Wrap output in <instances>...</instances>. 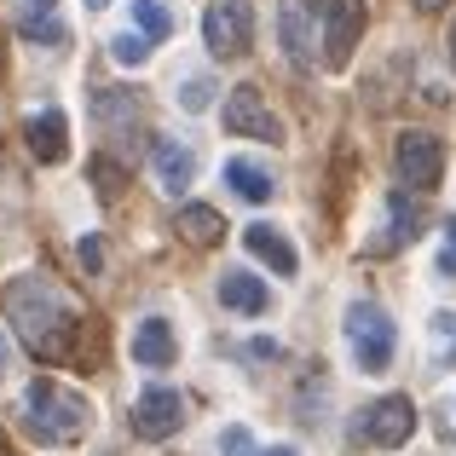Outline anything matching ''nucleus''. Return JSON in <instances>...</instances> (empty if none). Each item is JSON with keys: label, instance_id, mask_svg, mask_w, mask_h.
I'll return each mask as SVG.
<instances>
[{"label": "nucleus", "instance_id": "1", "mask_svg": "<svg viewBox=\"0 0 456 456\" xmlns=\"http://www.w3.org/2000/svg\"><path fill=\"white\" fill-rule=\"evenodd\" d=\"M6 318H12V330L23 335V341L35 346L41 358H69V346H76V306L64 301V295L53 289V283L41 278V272H23V278H12L6 283Z\"/></svg>", "mask_w": 456, "mask_h": 456}, {"label": "nucleus", "instance_id": "2", "mask_svg": "<svg viewBox=\"0 0 456 456\" xmlns=\"http://www.w3.org/2000/svg\"><path fill=\"white\" fill-rule=\"evenodd\" d=\"M23 428H29L35 445H76V439L93 428V404L81 399L76 387L41 376V381L23 387Z\"/></svg>", "mask_w": 456, "mask_h": 456}, {"label": "nucleus", "instance_id": "3", "mask_svg": "<svg viewBox=\"0 0 456 456\" xmlns=\"http://www.w3.org/2000/svg\"><path fill=\"white\" fill-rule=\"evenodd\" d=\"M341 335H346V346H353V358H358V370H364V376H381V370L393 364L399 330H393V318L376 301H353V306H346Z\"/></svg>", "mask_w": 456, "mask_h": 456}, {"label": "nucleus", "instance_id": "4", "mask_svg": "<svg viewBox=\"0 0 456 456\" xmlns=\"http://www.w3.org/2000/svg\"><path fill=\"white\" fill-rule=\"evenodd\" d=\"M306 12L318 18V41H323V64L346 69L358 53V35H364V0H306Z\"/></svg>", "mask_w": 456, "mask_h": 456}, {"label": "nucleus", "instance_id": "5", "mask_svg": "<svg viewBox=\"0 0 456 456\" xmlns=\"http://www.w3.org/2000/svg\"><path fill=\"white\" fill-rule=\"evenodd\" d=\"M353 445H370V451H399L404 439L416 434V404L404 399V393H387V399L364 404V411L353 416Z\"/></svg>", "mask_w": 456, "mask_h": 456}, {"label": "nucleus", "instance_id": "6", "mask_svg": "<svg viewBox=\"0 0 456 456\" xmlns=\"http://www.w3.org/2000/svg\"><path fill=\"white\" fill-rule=\"evenodd\" d=\"M202 41H208V53L220 58V64L243 58L248 46H255V6H248V0H214V6L202 12Z\"/></svg>", "mask_w": 456, "mask_h": 456}, {"label": "nucleus", "instance_id": "7", "mask_svg": "<svg viewBox=\"0 0 456 456\" xmlns=\"http://www.w3.org/2000/svg\"><path fill=\"white\" fill-rule=\"evenodd\" d=\"M393 167H399V179L411 191H434L439 174H445V145L434 134H422V127H404L399 145H393Z\"/></svg>", "mask_w": 456, "mask_h": 456}, {"label": "nucleus", "instance_id": "8", "mask_svg": "<svg viewBox=\"0 0 456 456\" xmlns=\"http://www.w3.org/2000/svg\"><path fill=\"white\" fill-rule=\"evenodd\" d=\"M220 122H225V134H237V139H266V145H283L278 110H272V104L260 99L255 87H232V99H225V110H220Z\"/></svg>", "mask_w": 456, "mask_h": 456}, {"label": "nucleus", "instance_id": "9", "mask_svg": "<svg viewBox=\"0 0 456 456\" xmlns=\"http://www.w3.org/2000/svg\"><path fill=\"white\" fill-rule=\"evenodd\" d=\"M185 422V399L174 387H145L134 399V434L139 439H174Z\"/></svg>", "mask_w": 456, "mask_h": 456}, {"label": "nucleus", "instance_id": "10", "mask_svg": "<svg viewBox=\"0 0 456 456\" xmlns=\"http://www.w3.org/2000/svg\"><path fill=\"white\" fill-rule=\"evenodd\" d=\"M151 179L167 191V197L191 191V179H197V151L179 145V139H156L151 145Z\"/></svg>", "mask_w": 456, "mask_h": 456}, {"label": "nucleus", "instance_id": "11", "mask_svg": "<svg viewBox=\"0 0 456 456\" xmlns=\"http://www.w3.org/2000/svg\"><path fill=\"white\" fill-rule=\"evenodd\" d=\"M422 237V202H411L404 191H393L387 197V232L381 237H370V255H393V248H404V243H416Z\"/></svg>", "mask_w": 456, "mask_h": 456}, {"label": "nucleus", "instance_id": "12", "mask_svg": "<svg viewBox=\"0 0 456 456\" xmlns=\"http://www.w3.org/2000/svg\"><path fill=\"white\" fill-rule=\"evenodd\" d=\"M23 145H29L35 162H64L69 156V122H64V110H41V116H29L23 122Z\"/></svg>", "mask_w": 456, "mask_h": 456}, {"label": "nucleus", "instance_id": "13", "mask_svg": "<svg viewBox=\"0 0 456 456\" xmlns=\"http://www.w3.org/2000/svg\"><path fill=\"white\" fill-rule=\"evenodd\" d=\"M306 0H283L278 12V35H283V53H289V64L301 69V76H312V64H318V53H312V29H306Z\"/></svg>", "mask_w": 456, "mask_h": 456}, {"label": "nucleus", "instance_id": "14", "mask_svg": "<svg viewBox=\"0 0 456 456\" xmlns=\"http://www.w3.org/2000/svg\"><path fill=\"white\" fill-rule=\"evenodd\" d=\"M243 243H248V255L266 260V266L278 272V278H295V272H301V255H295V243L278 232V225H248Z\"/></svg>", "mask_w": 456, "mask_h": 456}, {"label": "nucleus", "instance_id": "15", "mask_svg": "<svg viewBox=\"0 0 456 456\" xmlns=\"http://www.w3.org/2000/svg\"><path fill=\"white\" fill-rule=\"evenodd\" d=\"M179 358V341H174V323L167 318H145L134 330V364H145V370H162V364H174Z\"/></svg>", "mask_w": 456, "mask_h": 456}, {"label": "nucleus", "instance_id": "16", "mask_svg": "<svg viewBox=\"0 0 456 456\" xmlns=\"http://www.w3.org/2000/svg\"><path fill=\"white\" fill-rule=\"evenodd\" d=\"M174 232L185 237L191 248H214L225 237V220H220V208H208V202H185V208L174 214Z\"/></svg>", "mask_w": 456, "mask_h": 456}, {"label": "nucleus", "instance_id": "17", "mask_svg": "<svg viewBox=\"0 0 456 456\" xmlns=\"http://www.w3.org/2000/svg\"><path fill=\"white\" fill-rule=\"evenodd\" d=\"M225 179H232V191L243 202H272V191H278V179L260 162H248V156H232V162H225Z\"/></svg>", "mask_w": 456, "mask_h": 456}, {"label": "nucleus", "instance_id": "18", "mask_svg": "<svg viewBox=\"0 0 456 456\" xmlns=\"http://www.w3.org/2000/svg\"><path fill=\"white\" fill-rule=\"evenodd\" d=\"M220 306L232 312H266V283L255 272H225L220 278Z\"/></svg>", "mask_w": 456, "mask_h": 456}, {"label": "nucleus", "instance_id": "19", "mask_svg": "<svg viewBox=\"0 0 456 456\" xmlns=\"http://www.w3.org/2000/svg\"><path fill=\"white\" fill-rule=\"evenodd\" d=\"M134 23H139V35H151V41H162V35H174V12L162 6V0H134Z\"/></svg>", "mask_w": 456, "mask_h": 456}, {"label": "nucleus", "instance_id": "20", "mask_svg": "<svg viewBox=\"0 0 456 456\" xmlns=\"http://www.w3.org/2000/svg\"><path fill=\"white\" fill-rule=\"evenodd\" d=\"M220 451H225V456H295V445L255 451V434H248V428H225V434H220Z\"/></svg>", "mask_w": 456, "mask_h": 456}, {"label": "nucleus", "instance_id": "21", "mask_svg": "<svg viewBox=\"0 0 456 456\" xmlns=\"http://www.w3.org/2000/svg\"><path fill=\"white\" fill-rule=\"evenodd\" d=\"M434 364H456V312H434Z\"/></svg>", "mask_w": 456, "mask_h": 456}, {"label": "nucleus", "instance_id": "22", "mask_svg": "<svg viewBox=\"0 0 456 456\" xmlns=\"http://www.w3.org/2000/svg\"><path fill=\"white\" fill-rule=\"evenodd\" d=\"M110 58H116V64H122V69H139V64H145V58H151V35H116V41H110Z\"/></svg>", "mask_w": 456, "mask_h": 456}, {"label": "nucleus", "instance_id": "23", "mask_svg": "<svg viewBox=\"0 0 456 456\" xmlns=\"http://www.w3.org/2000/svg\"><path fill=\"white\" fill-rule=\"evenodd\" d=\"M18 35H23V41H41V46H64V23H58V18H23Z\"/></svg>", "mask_w": 456, "mask_h": 456}, {"label": "nucleus", "instance_id": "24", "mask_svg": "<svg viewBox=\"0 0 456 456\" xmlns=\"http://www.w3.org/2000/svg\"><path fill=\"white\" fill-rule=\"evenodd\" d=\"M179 104H185V110H208V104H214V81L208 76H191L185 87H179Z\"/></svg>", "mask_w": 456, "mask_h": 456}, {"label": "nucleus", "instance_id": "25", "mask_svg": "<svg viewBox=\"0 0 456 456\" xmlns=\"http://www.w3.org/2000/svg\"><path fill=\"white\" fill-rule=\"evenodd\" d=\"M439 272H451V278H456V214L445 220V237H439Z\"/></svg>", "mask_w": 456, "mask_h": 456}, {"label": "nucleus", "instance_id": "26", "mask_svg": "<svg viewBox=\"0 0 456 456\" xmlns=\"http://www.w3.org/2000/svg\"><path fill=\"white\" fill-rule=\"evenodd\" d=\"M81 266H87V272L104 266V243H99V237H81Z\"/></svg>", "mask_w": 456, "mask_h": 456}, {"label": "nucleus", "instance_id": "27", "mask_svg": "<svg viewBox=\"0 0 456 456\" xmlns=\"http://www.w3.org/2000/svg\"><path fill=\"white\" fill-rule=\"evenodd\" d=\"M93 179H99V197H116V167L110 162H93Z\"/></svg>", "mask_w": 456, "mask_h": 456}, {"label": "nucleus", "instance_id": "28", "mask_svg": "<svg viewBox=\"0 0 456 456\" xmlns=\"http://www.w3.org/2000/svg\"><path fill=\"white\" fill-rule=\"evenodd\" d=\"M58 0H23V18H53Z\"/></svg>", "mask_w": 456, "mask_h": 456}, {"label": "nucleus", "instance_id": "29", "mask_svg": "<svg viewBox=\"0 0 456 456\" xmlns=\"http://www.w3.org/2000/svg\"><path fill=\"white\" fill-rule=\"evenodd\" d=\"M6 370H12V335L0 330V381H6Z\"/></svg>", "mask_w": 456, "mask_h": 456}, {"label": "nucleus", "instance_id": "30", "mask_svg": "<svg viewBox=\"0 0 456 456\" xmlns=\"http://www.w3.org/2000/svg\"><path fill=\"white\" fill-rule=\"evenodd\" d=\"M451 0H416V12H445Z\"/></svg>", "mask_w": 456, "mask_h": 456}, {"label": "nucleus", "instance_id": "31", "mask_svg": "<svg viewBox=\"0 0 456 456\" xmlns=\"http://www.w3.org/2000/svg\"><path fill=\"white\" fill-rule=\"evenodd\" d=\"M451 64H456V23H451Z\"/></svg>", "mask_w": 456, "mask_h": 456}, {"label": "nucleus", "instance_id": "32", "mask_svg": "<svg viewBox=\"0 0 456 456\" xmlns=\"http://www.w3.org/2000/svg\"><path fill=\"white\" fill-rule=\"evenodd\" d=\"M87 6H93V12H104V6H110V0H87Z\"/></svg>", "mask_w": 456, "mask_h": 456}]
</instances>
